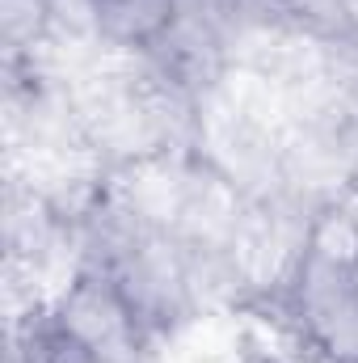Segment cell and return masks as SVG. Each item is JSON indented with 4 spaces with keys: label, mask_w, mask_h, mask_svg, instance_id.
I'll return each instance as SVG.
<instances>
[{
    "label": "cell",
    "mask_w": 358,
    "mask_h": 363,
    "mask_svg": "<svg viewBox=\"0 0 358 363\" xmlns=\"http://www.w3.org/2000/svg\"><path fill=\"white\" fill-rule=\"evenodd\" d=\"M93 21L110 43L148 47L169 34L178 17V0H89Z\"/></svg>",
    "instance_id": "3957f363"
},
{
    "label": "cell",
    "mask_w": 358,
    "mask_h": 363,
    "mask_svg": "<svg viewBox=\"0 0 358 363\" xmlns=\"http://www.w3.org/2000/svg\"><path fill=\"white\" fill-rule=\"evenodd\" d=\"M274 4L316 34H350L354 30L350 0H274Z\"/></svg>",
    "instance_id": "277c9868"
},
{
    "label": "cell",
    "mask_w": 358,
    "mask_h": 363,
    "mask_svg": "<svg viewBox=\"0 0 358 363\" xmlns=\"http://www.w3.org/2000/svg\"><path fill=\"white\" fill-rule=\"evenodd\" d=\"M304 313L333 355H358V262L316 254L304 271Z\"/></svg>",
    "instance_id": "7a4b0ae2"
},
{
    "label": "cell",
    "mask_w": 358,
    "mask_h": 363,
    "mask_svg": "<svg viewBox=\"0 0 358 363\" xmlns=\"http://www.w3.org/2000/svg\"><path fill=\"white\" fill-rule=\"evenodd\" d=\"M55 325L97 363L144 359V317L110 274H81L55 308Z\"/></svg>",
    "instance_id": "6da1fadb"
}]
</instances>
